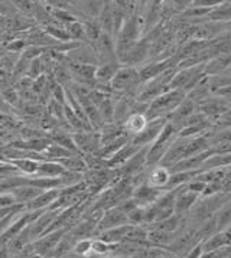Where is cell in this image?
Segmentation results:
<instances>
[{
  "mask_svg": "<svg viewBox=\"0 0 231 258\" xmlns=\"http://www.w3.org/2000/svg\"><path fill=\"white\" fill-rule=\"evenodd\" d=\"M187 97V93L182 90H169L168 93L159 95L158 98H155L152 103L147 105V110L145 115L146 118L150 120H156V118H168L170 114L174 113L178 105Z\"/></svg>",
  "mask_w": 231,
  "mask_h": 258,
  "instance_id": "obj_1",
  "label": "cell"
},
{
  "mask_svg": "<svg viewBox=\"0 0 231 258\" xmlns=\"http://www.w3.org/2000/svg\"><path fill=\"white\" fill-rule=\"evenodd\" d=\"M178 127L166 121V124L162 128V132L159 133L158 139L147 147L146 166L149 169H152V167H155V166H158L160 163L162 157L168 152V149L174 143V140L178 137Z\"/></svg>",
  "mask_w": 231,
  "mask_h": 258,
  "instance_id": "obj_2",
  "label": "cell"
},
{
  "mask_svg": "<svg viewBox=\"0 0 231 258\" xmlns=\"http://www.w3.org/2000/svg\"><path fill=\"white\" fill-rule=\"evenodd\" d=\"M111 90L113 94H119L123 97H133L136 98L137 93L142 87V81L137 73V68L133 67H123L117 71L114 78L111 80Z\"/></svg>",
  "mask_w": 231,
  "mask_h": 258,
  "instance_id": "obj_3",
  "label": "cell"
},
{
  "mask_svg": "<svg viewBox=\"0 0 231 258\" xmlns=\"http://www.w3.org/2000/svg\"><path fill=\"white\" fill-rule=\"evenodd\" d=\"M73 140L78 153L81 156L97 155L101 147L98 132H74Z\"/></svg>",
  "mask_w": 231,
  "mask_h": 258,
  "instance_id": "obj_4",
  "label": "cell"
},
{
  "mask_svg": "<svg viewBox=\"0 0 231 258\" xmlns=\"http://www.w3.org/2000/svg\"><path fill=\"white\" fill-rule=\"evenodd\" d=\"M93 49L97 56V67L104 65V63H111V62H119L117 56H116L114 38L110 35L101 33L100 39L95 42Z\"/></svg>",
  "mask_w": 231,
  "mask_h": 258,
  "instance_id": "obj_5",
  "label": "cell"
},
{
  "mask_svg": "<svg viewBox=\"0 0 231 258\" xmlns=\"http://www.w3.org/2000/svg\"><path fill=\"white\" fill-rule=\"evenodd\" d=\"M177 62H178L177 56H169V58H165V59H159L156 62L147 63L145 67H142L140 70H137L140 81H142V84H145L147 81H150V80H153V78H156L163 73H166L170 68H175Z\"/></svg>",
  "mask_w": 231,
  "mask_h": 258,
  "instance_id": "obj_6",
  "label": "cell"
},
{
  "mask_svg": "<svg viewBox=\"0 0 231 258\" xmlns=\"http://www.w3.org/2000/svg\"><path fill=\"white\" fill-rule=\"evenodd\" d=\"M65 232H67L65 229H56V231L48 232V234H45L41 238H38L36 241L31 242L33 252L41 258L48 257V255L52 257L53 248L56 247L58 241L61 239V237Z\"/></svg>",
  "mask_w": 231,
  "mask_h": 258,
  "instance_id": "obj_7",
  "label": "cell"
},
{
  "mask_svg": "<svg viewBox=\"0 0 231 258\" xmlns=\"http://www.w3.org/2000/svg\"><path fill=\"white\" fill-rule=\"evenodd\" d=\"M168 118H156V120H150L147 125L145 127V130L137 135L136 137L132 139V143L137 147H149L156 139H158L159 133L162 132L163 125L166 124Z\"/></svg>",
  "mask_w": 231,
  "mask_h": 258,
  "instance_id": "obj_8",
  "label": "cell"
},
{
  "mask_svg": "<svg viewBox=\"0 0 231 258\" xmlns=\"http://www.w3.org/2000/svg\"><path fill=\"white\" fill-rule=\"evenodd\" d=\"M129 221H127V215L125 212H122L119 208H110V209H105L103 212V215L100 218V221L97 222L95 225V235L107 231V229H111V228L122 227V225H127ZM94 235V237H95Z\"/></svg>",
  "mask_w": 231,
  "mask_h": 258,
  "instance_id": "obj_9",
  "label": "cell"
},
{
  "mask_svg": "<svg viewBox=\"0 0 231 258\" xmlns=\"http://www.w3.org/2000/svg\"><path fill=\"white\" fill-rule=\"evenodd\" d=\"M149 52H150V41L140 39L126 52V55L119 62L123 67H133L135 68L137 63H142L146 59Z\"/></svg>",
  "mask_w": 231,
  "mask_h": 258,
  "instance_id": "obj_10",
  "label": "cell"
},
{
  "mask_svg": "<svg viewBox=\"0 0 231 258\" xmlns=\"http://www.w3.org/2000/svg\"><path fill=\"white\" fill-rule=\"evenodd\" d=\"M231 107V104L227 100L222 98H205L200 103L197 104V108L200 110V113L204 117H218L222 114L228 113V108Z\"/></svg>",
  "mask_w": 231,
  "mask_h": 258,
  "instance_id": "obj_11",
  "label": "cell"
},
{
  "mask_svg": "<svg viewBox=\"0 0 231 258\" xmlns=\"http://www.w3.org/2000/svg\"><path fill=\"white\" fill-rule=\"evenodd\" d=\"M189 140L191 139H187V137H177L174 140V143L170 145V147L168 149V152L165 153V156L162 157L160 160V166H165V167H170V166L177 165L178 162L182 160L184 157V153L187 150V146H188Z\"/></svg>",
  "mask_w": 231,
  "mask_h": 258,
  "instance_id": "obj_12",
  "label": "cell"
},
{
  "mask_svg": "<svg viewBox=\"0 0 231 258\" xmlns=\"http://www.w3.org/2000/svg\"><path fill=\"white\" fill-rule=\"evenodd\" d=\"M67 61L75 62V63H83V65H95L97 67V56L88 43H78L74 49L65 53Z\"/></svg>",
  "mask_w": 231,
  "mask_h": 258,
  "instance_id": "obj_13",
  "label": "cell"
},
{
  "mask_svg": "<svg viewBox=\"0 0 231 258\" xmlns=\"http://www.w3.org/2000/svg\"><path fill=\"white\" fill-rule=\"evenodd\" d=\"M197 201H198V195L197 194L188 190L185 185L179 186L178 192H177V198H175V207H174L175 215L182 217L185 212H188L191 208L195 207Z\"/></svg>",
  "mask_w": 231,
  "mask_h": 258,
  "instance_id": "obj_14",
  "label": "cell"
},
{
  "mask_svg": "<svg viewBox=\"0 0 231 258\" xmlns=\"http://www.w3.org/2000/svg\"><path fill=\"white\" fill-rule=\"evenodd\" d=\"M163 192H165L163 189H155V187H150L146 183H143V185H139L135 187L132 198L136 201L137 207L145 208L152 205Z\"/></svg>",
  "mask_w": 231,
  "mask_h": 258,
  "instance_id": "obj_15",
  "label": "cell"
},
{
  "mask_svg": "<svg viewBox=\"0 0 231 258\" xmlns=\"http://www.w3.org/2000/svg\"><path fill=\"white\" fill-rule=\"evenodd\" d=\"M61 194V189H49V190H43L39 197L32 199L31 202H28L25 205V211L29 212H36V211H45L52 205L53 202L58 199Z\"/></svg>",
  "mask_w": 231,
  "mask_h": 258,
  "instance_id": "obj_16",
  "label": "cell"
},
{
  "mask_svg": "<svg viewBox=\"0 0 231 258\" xmlns=\"http://www.w3.org/2000/svg\"><path fill=\"white\" fill-rule=\"evenodd\" d=\"M169 179H170V172H169L168 167L158 165L149 169L146 185H149L150 187H155V189H163L165 190L169 183Z\"/></svg>",
  "mask_w": 231,
  "mask_h": 258,
  "instance_id": "obj_17",
  "label": "cell"
},
{
  "mask_svg": "<svg viewBox=\"0 0 231 258\" xmlns=\"http://www.w3.org/2000/svg\"><path fill=\"white\" fill-rule=\"evenodd\" d=\"M142 149H143V147H142ZM139 150H140V147L135 146L132 142L127 143V145L125 146L123 149H120L113 157H110L108 160H105L107 169H119V167H122V166L126 163L127 160H130L133 156L136 155Z\"/></svg>",
  "mask_w": 231,
  "mask_h": 258,
  "instance_id": "obj_18",
  "label": "cell"
},
{
  "mask_svg": "<svg viewBox=\"0 0 231 258\" xmlns=\"http://www.w3.org/2000/svg\"><path fill=\"white\" fill-rule=\"evenodd\" d=\"M147 123H149V120L146 118L145 113H133L130 114L126 118V121L123 123V130L126 135L133 139L145 130Z\"/></svg>",
  "mask_w": 231,
  "mask_h": 258,
  "instance_id": "obj_19",
  "label": "cell"
},
{
  "mask_svg": "<svg viewBox=\"0 0 231 258\" xmlns=\"http://www.w3.org/2000/svg\"><path fill=\"white\" fill-rule=\"evenodd\" d=\"M130 142H132V137L125 133V135H122L120 137H117L113 142H110L108 145L101 146V149L97 152L95 156L100 157V159H103V160H108L110 157H113L120 149H123Z\"/></svg>",
  "mask_w": 231,
  "mask_h": 258,
  "instance_id": "obj_20",
  "label": "cell"
},
{
  "mask_svg": "<svg viewBox=\"0 0 231 258\" xmlns=\"http://www.w3.org/2000/svg\"><path fill=\"white\" fill-rule=\"evenodd\" d=\"M130 229V225H122V227L111 228V229H107V231H103L100 234H97L94 238H100L101 241H104L110 245H116V244H120L126 239L127 232Z\"/></svg>",
  "mask_w": 231,
  "mask_h": 258,
  "instance_id": "obj_21",
  "label": "cell"
},
{
  "mask_svg": "<svg viewBox=\"0 0 231 258\" xmlns=\"http://www.w3.org/2000/svg\"><path fill=\"white\" fill-rule=\"evenodd\" d=\"M97 23L100 25V29L103 33L114 38V35H113V2H104L103 9L97 18Z\"/></svg>",
  "mask_w": 231,
  "mask_h": 258,
  "instance_id": "obj_22",
  "label": "cell"
},
{
  "mask_svg": "<svg viewBox=\"0 0 231 258\" xmlns=\"http://www.w3.org/2000/svg\"><path fill=\"white\" fill-rule=\"evenodd\" d=\"M65 172L63 166L52 160H45L39 162V166L36 169V173L33 177H45V179H55L60 177Z\"/></svg>",
  "mask_w": 231,
  "mask_h": 258,
  "instance_id": "obj_23",
  "label": "cell"
},
{
  "mask_svg": "<svg viewBox=\"0 0 231 258\" xmlns=\"http://www.w3.org/2000/svg\"><path fill=\"white\" fill-rule=\"evenodd\" d=\"M13 194V197L16 199V202L19 205H26L28 202H31L32 199H35L36 197H39L42 194V189H38V187H33V186L25 185V186H19V187H15L11 190Z\"/></svg>",
  "mask_w": 231,
  "mask_h": 258,
  "instance_id": "obj_24",
  "label": "cell"
},
{
  "mask_svg": "<svg viewBox=\"0 0 231 258\" xmlns=\"http://www.w3.org/2000/svg\"><path fill=\"white\" fill-rule=\"evenodd\" d=\"M120 68H122L120 62H111V63L98 65L97 67V71H95V83L110 84Z\"/></svg>",
  "mask_w": 231,
  "mask_h": 258,
  "instance_id": "obj_25",
  "label": "cell"
},
{
  "mask_svg": "<svg viewBox=\"0 0 231 258\" xmlns=\"http://www.w3.org/2000/svg\"><path fill=\"white\" fill-rule=\"evenodd\" d=\"M98 133H100V142H101V146H105L108 145L110 142L116 140L117 137L125 135V130H123V125H122V124L105 123ZM100 149H101V147H100Z\"/></svg>",
  "mask_w": 231,
  "mask_h": 258,
  "instance_id": "obj_26",
  "label": "cell"
},
{
  "mask_svg": "<svg viewBox=\"0 0 231 258\" xmlns=\"http://www.w3.org/2000/svg\"><path fill=\"white\" fill-rule=\"evenodd\" d=\"M207 19L211 22H224L231 21V2H221L218 6H215L207 15Z\"/></svg>",
  "mask_w": 231,
  "mask_h": 258,
  "instance_id": "obj_27",
  "label": "cell"
},
{
  "mask_svg": "<svg viewBox=\"0 0 231 258\" xmlns=\"http://www.w3.org/2000/svg\"><path fill=\"white\" fill-rule=\"evenodd\" d=\"M56 163L63 166L65 170L68 172H78V173H85L88 169H87V165H85L84 159L83 156L77 155L71 156V157H65V159H60L56 160Z\"/></svg>",
  "mask_w": 231,
  "mask_h": 258,
  "instance_id": "obj_28",
  "label": "cell"
},
{
  "mask_svg": "<svg viewBox=\"0 0 231 258\" xmlns=\"http://www.w3.org/2000/svg\"><path fill=\"white\" fill-rule=\"evenodd\" d=\"M9 163L13 167H16L19 175L28 176V177H33L36 173L38 166H39V162L33 160V159H19V160H12Z\"/></svg>",
  "mask_w": 231,
  "mask_h": 258,
  "instance_id": "obj_29",
  "label": "cell"
},
{
  "mask_svg": "<svg viewBox=\"0 0 231 258\" xmlns=\"http://www.w3.org/2000/svg\"><path fill=\"white\" fill-rule=\"evenodd\" d=\"M228 244H231V235L228 231L224 229L218 234L212 235L202 248H205V251H214V249H218L224 245H228Z\"/></svg>",
  "mask_w": 231,
  "mask_h": 258,
  "instance_id": "obj_30",
  "label": "cell"
},
{
  "mask_svg": "<svg viewBox=\"0 0 231 258\" xmlns=\"http://www.w3.org/2000/svg\"><path fill=\"white\" fill-rule=\"evenodd\" d=\"M83 25H84V31H85V39H87V43L90 46H94L95 42L100 39L101 36V29H100V25L97 23V21H81Z\"/></svg>",
  "mask_w": 231,
  "mask_h": 258,
  "instance_id": "obj_31",
  "label": "cell"
},
{
  "mask_svg": "<svg viewBox=\"0 0 231 258\" xmlns=\"http://www.w3.org/2000/svg\"><path fill=\"white\" fill-rule=\"evenodd\" d=\"M215 221V225H217V231L220 229H225L231 225V201L228 204L222 205L220 211L217 212V215L214 218Z\"/></svg>",
  "mask_w": 231,
  "mask_h": 258,
  "instance_id": "obj_32",
  "label": "cell"
},
{
  "mask_svg": "<svg viewBox=\"0 0 231 258\" xmlns=\"http://www.w3.org/2000/svg\"><path fill=\"white\" fill-rule=\"evenodd\" d=\"M65 28H67V32H68L70 38H71L74 42L87 43V39H85L84 25H83V22L75 21V22H73V23H68V25H65Z\"/></svg>",
  "mask_w": 231,
  "mask_h": 258,
  "instance_id": "obj_33",
  "label": "cell"
},
{
  "mask_svg": "<svg viewBox=\"0 0 231 258\" xmlns=\"http://www.w3.org/2000/svg\"><path fill=\"white\" fill-rule=\"evenodd\" d=\"M100 115L103 118L104 123H114L113 117H114V103H113V97H107L101 103L97 105Z\"/></svg>",
  "mask_w": 231,
  "mask_h": 258,
  "instance_id": "obj_34",
  "label": "cell"
},
{
  "mask_svg": "<svg viewBox=\"0 0 231 258\" xmlns=\"http://www.w3.org/2000/svg\"><path fill=\"white\" fill-rule=\"evenodd\" d=\"M111 252V245L101 241L100 238H93V245H91V255L94 257H108Z\"/></svg>",
  "mask_w": 231,
  "mask_h": 258,
  "instance_id": "obj_35",
  "label": "cell"
},
{
  "mask_svg": "<svg viewBox=\"0 0 231 258\" xmlns=\"http://www.w3.org/2000/svg\"><path fill=\"white\" fill-rule=\"evenodd\" d=\"M91 245H93V238L80 239L75 242L71 252H74L78 257H88V255H91Z\"/></svg>",
  "mask_w": 231,
  "mask_h": 258,
  "instance_id": "obj_36",
  "label": "cell"
},
{
  "mask_svg": "<svg viewBox=\"0 0 231 258\" xmlns=\"http://www.w3.org/2000/svg\"><path fill=\"white\" fill-rule=\"evenodd\" d=\"M19 205L16 202V199L13 197L11 190L9 192H5V194H0V209H5V208H12Z\"/></svg>",
  "mask_w": 231,
  "mask_h": 258,
  "instance_id": "obj_37",
  "label": "cell"
},
{
  "mask_svg": "<svg viewBox=\"0 0 231 258\" xmlns=\"http://www.w3.org/2000/svg\"><path fill=\"white\" fill-rule=\"evenodd\" d=\"M18 214H21V212H18ZM18 214H11V215H8V217H5L0 219V237L6 232V229L9 228V225L12 224V221L16 218Z\"/></svg>",
  "mask_w": 231,
  "mask_h": 258,
  "instance_id": "obj_38",
  "label": "cell"
},
{
  "mask_svg": "<svg viewBox=\"0 0 231 258\" xmlns=\"http://www.w3.org/2000/svg\"><path fill=\"white\" fill-rule=\"evenodd\" d=\"M215 95H220L222 100H228L231 98V85H227L224 88H220L218 91H215Z\"/></svg>",
  "mask_w": 231,
  "mask_h": 258,
  "instance_id": "obj_39",
  "label": "cell"
},
{
  "mask_svg": "<svg viewBox=\"0 0 231 258\" xmlns=\"http://www.w3.org/2000/svg\"><path fill=\"white\" fill-rule=\"evenodd\" d=\"M222 74H224V75H227V77H230V78H231V65Z\"/></svg>",
  "mask_w": 231,
  "mask_h": 258,
  "instance_id": "obj_40",
  "label": "cell"
},
{
  "mask_svg": "<svg viewBox=\"0 0 231 258\" xmlns=\"http://www.w3.org/2000/svg\"><path fill=\"white\" fill-rule=\"evenodd\" d=\"M5 145H6V143H3V142L0 140V147H2V146H5Z\"/></svg>",
  "mask_w": 231,
  "mask_h": 258,
  "instance_id": "obj_41",
  "label": "cell"
},
{
  "mask_svg": "<svg viewBox=\"0 0 231 258\" xmlns=\"http://www.w3.org/2000/svg\"><path fill=\"white\" fill-rule=\"evenodd\" d=\"M230 130H231V128H230Z\"/></svg>",
  "mask_w": 231,
  "mask_h": 258,
  "instance_id": "obj_42",
  "label": "cell"
}]
</instances>
